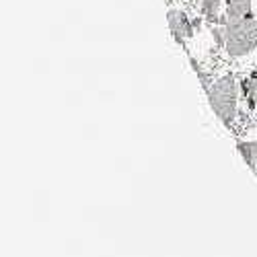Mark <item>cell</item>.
<instances>
[{
    "label": "cell",
    "instance_id": "4",
    "mask_svg": "<svg viewBox=\"0 0 257 257\" xmlns=\"http://www.w3.org/2000/svg\"><path fill=\"white\" fill-rule=\"evenodd\" d=\"M251 15V0H226V15H224V25L241 21Z\"/></svg>",
    "mask_w": 257,
    "mask_h": 257
},
{
    "label": "cell",
    "instance_id": "2",
    "mask_svg": "<svg viewBox=\"0 0 257 257\" xmlns=\"http://www.w3.org/2000/svg\"><path fill=\"white\" fill-rule=\"evenodd\" d=\"M210 99L214 103V107L218 109V113L222 117H228L232 115V107H234V89H232V80L226 78L222 80L220 84H216V87L212 89L210 93Z\"/></svg>",
    "mask_w": 257,
    "mask_h": 257
},
{
    "label": "cell",
    "instance_id": "1",
    "mask_svg": "<svg viewBox=\"0 0 257 257\" xmlns=\"http://www.w3.org/2000/svg\"><path fill=\"white\" fill-rule=\"evenodd\" d=\"M222 33L226 48L232 56H241L257 48V19H253L251 15L241 21H234V23H226Z\"/></svg>",
    "mask_w": 257,
    "mask_h": 257
},
{
    "label": "cell",
    "instance_id": "5",
    "mask_svg": "<svg viewBox=\"0 0 257 257\" xmlns=\"http://www.w3.org/2000/svg\"><path fill=\"white\" fill-rule=\"evenodd\" d=\"M220 5H222V0H202L200 11H202V15L206 17V21L210 25L212 23H222L224 25V19L218 15L220 13Z\"/></svg>",
    "mask_w": 257,
    "mask_h": 257
},
{
    "label": "cell",
    "instance_id": "3",
    "mask_svg": "<svg viewBox=\"0 0 257 257\" xmlns=\"http://www.w3.org/2000/svg\"><path fill=\"white\" fill-rule=\"evenodd\" d=\"M169 25H171V31L175 33L177 41H183V37L194 35V25H191L189 17L181 11H169Z\"/></svg>",
    "mask_w": 257,
    "mask_h": 257
}]
</instances>
